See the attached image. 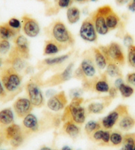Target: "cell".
I'll list each match as a JSON object with an SVG mask.
<instances>
[{
	"label": "cell",
	"instance_id": "484cf974",
	"mask_svg": "<svg viewBox=\"0 0 135 150\" xmlns=\"http://www.w3.org/2000/svg\"><path fill=\"white\" fill-rule=\"evenodd\" d=\"M22 132L21 130L20 126L17 125L13 124V125H9L8 127L6 129L5 135H6V138L7 139L11 141L12 139L15 138V137L19 135Z\"/></svg>",
	"mask_w": 135,
	"mask_h": 150
},
{
	"label": "cell",
	"instance_id": "7bdbcfd3",
	"mask_svg": "<svg viewBox=\"0 0 135 150\" xmlns=\"http://www.w3.org/2000/svg\"><path fill=\"white\" fill-rule=\"evenodd\" d=\"M82 93V91L81 89H76L72 90V91L70 93V95L72 98L78 97L80 96V95H81Z\"/></svg>",
	"mask_w": 135,
	"mask_h": 150
},
{
	"label": "cell",
	"instance_id": "f1b7e54d",
	"mask_svg": "<svg viewBox=\"0 0 135 150\" xmlns=\"http://www.w3.org/2000/svg\"><path fill=\"white\" fill-rule=\"evenodd\" d=\"M94 89L96 91L99 93H107L110 89L109 85L105 78L97 80L95 83Z\"/></svg>",
	"mask_w": 135,
	"mask_h": 150
},
{
	"label": "cell",
	"instance_id": "83f0119b",
	"mask_svg": "<svg viewBox=\"0 0 135 150\" xmlns=\"http://www.w3.org/2000/svg\"><path fill=\"white\" fill-rule=\"evenodd\" d=\"M64 130L69 136L72 138H76L78 136L80 132V129L74 123L68 121L64 125Z\"/></svg>",
	"mask_w": 135,
	"mask_h": 150
},
{
	"label": "cell",
	"instance_id": "e575fe53",
	"mask_svg": "<svg viewBox=\"0 0 135 150\" xmlns=\"http://www.w3.org/2000/svg\"><path fill=\"white\" fill-rule=\"evenodd\" d=\"M99 127H100L99 125L95 121L91 120L90 122H88L85 126V130L86 131V132L89 134L93 132V131L97 130Z\"/></svg>",
	"mask_w": 135,
	"mask_h": 150
},
{
	"label": "cell",
	"instance_id": "ee69618b",
	"mask_svg": "<svg viewBox=\"0 0 135 150\" xmlns=\"http://www.w3.org/2000/svg\"><path fill=\"white\" fill-rule=\"evenodd\" d=\"M6 96V89L4 87L3 84H2L1 79H0V98L3 99V98H5Z\"/></svg>",
	"mask_w": 135,
	"mask_h": 150
},
{
	"label": "cell",
	"instance_id": "1f68e13d",
	"mask_svg": "<svg viewBox=\"0 0 135 150\" xmlns=\"http://www.w3.org/2000/svg\"><path fill=\"white\" fill-rule=\"evenodd\" d=\"M105 106L101 103H92L88 105V110L90 113L99 114L102 112Z\"/></svg>",
	"mask_w": 135,
	"mask_h": 150
},
{
	"label": "cell",
	"instance_id": "f546056e",
	"mask_svg": "<svg viewBox=\"0 0 135 150\" xmlns=\"http://www.w3.org/2000/svg\"><path fill=\"white\" fill-rule=\"evenodd\" d=\"M119 92L121 93L122 96L124 98H129L131 97L134 93V89L131 85L125 84L124 83H122L117 89Z\"/></svg>",
	"mask_w": 135,
	"mask_h": 150
},
{
	"label": "cell",
	"instance_id": "e0dca14e",
	"mask_svg": "<svg viewBox=\"0 0 135 150\" xmlns=\"http://www.w3.org/2000/svg\"><path fill=\"white\" fill-rule=\"evenodd\" d=\"M81 17V11L78 7L76 6H70L67 9L66 19L69 24H76Z\"/></svg>",
	"mask_w": 135,
	"mask_h": 150
},
{
	"label": "cell",
	"instance_id": "db71d44e",
	"mask_svg": "<svg viewBox=\"0 0 135 150\" xmlns=\"http://www.w3.org/2000/svg\"><path fill=\"white\" fill-rule=\"evenodd\" d=\"M37 1H39V2H42V3H47L48 0H37Z\"/></svg>",
	"mask_w": 135,
	"mask_h": 150
},
{
	"label": "cell",
	"instance_id": "277c9868",
	"mask_svg": "<svg viewBox=\"0 0 135 150\" xmlns=\"http://www.w3.org/2000/svg\"><path fill=\"white\" fill-rule=\"evenodd\" d=\"M84 99L80 97L72 98V102L66 107L72 120L76 124H83L85 120V108L81 107Z\"/></svg>",
	"mask_w": 135,
	"mask_h": 150
},
{
	"label": "cell",
	"instance_id": "bcb514c9",
	"mask_svg": "<svg viewBox=\"0 0 135 150\" xmlns=\"http://www.w3.org/2000/svg\"><path fill=\"white\" fill-rule=\"evenodd\" d=\"M131 0H115L116 4L119 6H123L127 5Z\"/></svg>",
	"mask_w": 135,
	"mask_h": 150
},
{
	"label": "cell",
	"instance_id": "9f6ffc18",
	"mask_svg": "<svg viewBox=\"0 0 135 150\" xmlns=\"http://www.w3.org/2000/svg\"><path fill=\"white\" fill-rule=\"evenodd\" d=\"M88 1H92V2H97V1H99V0H88Z\"/></svg>",
	"mask_w": 135,
	"mask_h": 150
},
{
	"label": "cell",
	"instance_id": "6da1fadb",
	"mask_svg": "<svg viewBox=\"0 0 135 150\" xmlns=\"http://www.w3.org/2000/svg\"><path fill=\"white\" fill-rule=\"evenodd\" d=\"M49 39L53 40L64 49L74 45L75 39L73 35L66 25L60 21H56L47 28L46 31Z\"/></svg>",
	"mask_w": 135,
	"mask_h": 150
},
{
	"label": "cell",
	"instance_id": "c3c4849f",
	"mask_svg": "<svg viewBox=\"0 0 135 150\" xmlns=\"http://www.w3.org/2000/svg\"><path fill=\"white\" fill-rule=\"evenodd\" d=\"M127 8L131 12H135V4L131 1L127 4Z\"/></svg>",
	"mask_w": 135,
	"mask_h": 150
},
{
	"label": "cell",
	"instance_id": "4fadbf2b",
	"mask_svg": "<svg viewBox=\"0 0 135 150\" xmlns=\"http://www.w3.org/2000/svg\"><path fill=\"white\" fill-rule=\"evenodd\" d=\"M6 62L17 72L21 71L25 68L26 66L25 59L17 52L14 47L9 52V57L6 60Z\"/></svg>",
	"mask_w": 135,
	"mask_h": 150
},
{
	"label": "cell",
	"instance_id": "ab89813d",
	"mask_svg": "<svg viewBox=\"0 0 135 150\" xmlns=\"http://www.w3.org/2000/svg\"><path fill=\"white\" fill-rule=\"evenodd\" d=\"M23 141V134L22 133H21L20 134H19V135L15 137V138L12 139L10 141V143H11V145L12 146L17 147L18 146H19L20 145L22 144Z\"/></svg>",
	"mask_w": 135,
	"mask_h": 150
},
{
	"label": "cell",
	"instance_id": "11a10c76",
	"mask_svg": "<svg viewBox=\"0 0 135 150\" xmlns=\"http://www.w3.org/2000/svg\"><path fill=\"white\" fill-rule=\"evenodd\" d=\"M40 150H51L50 148H48V147H43L41 148Z\"/></svg>",
	"mask_w": 135,
	"mask_h": 150
},
{
	"label": "cell",
	"instance_id": "5bb4252c",
	"mask_svg": "<svg viewBox=\"0 0 135 150\" xmlns=\"http://www.w3.org/2000/svg\"><path fill=\"white\" fill-rule=\"evenodd\" d=\"M90 17L92 18L95 30L98 35H105L109 32L104 17L95 11L91 15Z\"/></svg>",
	"mask_w": 135,
	"mask_h": 150
},
{
	"label": "cell",
	"instance_id": "7402d4cb",
	"mask_svg": "<svg viewBox=\"0 0 135 150\" xmlns=\"http://www.w3.org/2000/svg\"><path fill=\"white\" fill-rule=\"evenodd\" d=\"M25 128L31 131H35L38 128V120L36 116L33 114H28L25 116L23 121Z\"/></svg>",
	"mask_w": 135,
	"mask_h": 150
},
{
	"label": "cell",
	"instance_id": "7c38bea8",
	"mask_svg": "<svg viewBox=\"0 0 135 150\" xmlns=\"http://www.w3.org/2000/svg\"><path fill=\"white\" fill-rule=\"evenodd\" d=\"M33 105L27 98H18L14 104V108L15 113L19 117H25L29 114L32 110Z\"/></svg>",
	"mask_w": 135,
	"mask_h": 150
},
{
	"label": "cell",
	"instance_id": "836d02e7",
	"mask_svg": "<svg viewBox=\"0 0 135 150\" xmlns=\"http://www.w3.org/2000/svg\"><path fill=\"white\" fill-rule=\"evenodd\" d=\"M11 49V45L8 40H0V54H6Z\"/></svg>",
	"mask_w": 135,
	"mask_h": 150
},
{
	"label": "cell",
	"instance_id": "7dc6e473",
	"mask_svg": "<svg viewBox=\"0 0 135 150\" xmlns=\"http://www.w3.org/2000/svg\"><path fill=\"white\" fill-rule=\"evenodd\" d=\"M109 93V95L111 97H115L117 96V89L115 87H111L110 88Z\"/></svg>",
	"mask_w": 135,
	"mask_h": 150
},
{
	"label": "cell",
	"instance_id": "9a60e30c",
	"mask_svg": "<svg viewBox=\"0 0 135 150\" xmlns=\"http://www.w3.org/2000/svg\"><path fill=\"white\" fill-rule=\"evenodd\" d=\"M93 61L94 59L91 56L85 57L82 59L80 68L85 77H92L95 76L96 69Z\"/></svg>",
	"mask_w": 135,
	"mask_h": 150
},
{
	"label": "cell",
	"instance_id": "d6986e66",
	"mask_svg": "<svg viewBox=\"0 0 135 150\" xmlns=\"http://www.w3.org/2000/svg\"><path fill=\"white\" fill-rule=\"evenodd\" d=\"M106 24L109 30H113L117 28L121 23V19L116 13L113 11L105 17Z\"/></svg>",
	"mask_w": 135,
	"mask_h": 150
},
{
	"label": "cell",
	"instance_id": "3957f363",
	"mask_svg": "<svg viewBox=\"0 0 135 150\" xmlns=\"http://www.w3.org/2000/svg\"><path fill=\"white\" fill-rule=\"evenodd\" d=\"M0 79L6 91L8 92L16 91L22 81V77L19 72L10 66L2 70Z\"/></svg>",
	"mask_w": 135,
	"mask_h": 150
},
{
	"label": "cell",
	"instance_id": "7a4b0ae2",
	"mask_svg": "<svg viewBox=\"0 0 135 150\" xmlns=\"http://www.w3.org/2000/svg\"><path fill=\"white\" fill-rule=\"evenodd\" d=\"M99 48L109 62H114L119 65H124L125 56L121 46L116 42H111L107 46H100Z\"/></svg>",
	"mask_w": 135,
	"mask_h": 150
},
{
	"label": "cell",
	"instance_id": "d590c367",
	"mask_svg": "<svg viewBox=\"0 0 135 150\" xmlns=\"http://www.w3.org/2000/svg\"><path fill=\"white\" fill-rule=\"evenodd\" d=\"M123 136H121V134L115 132L111 134L110 141L113 145L117 146V145L121 144L122 142H123Z\"/></svg>",
	"mask_w": 135,
	"mask_h": 150
},
{
	"label": "cell",
	"instance_id": "52a82bcc",
	"mask_svg": "<svg viewBox=\"0 0 135 150\" xmlns=\"http://www.w3.org/2000/svg\"><path fill=\"white\" fill-rule=\"evenodd\" d=\"M26 91L28 95V99L33 106L38 107L43 105V95L37 83L33 81L27 83L26 85Z\"/></svg>",
	"mask_w": 135,
	"mask_h": 150
},
{
	"label": "cell",
	"instance_id": "f5cc1de1",
	"mask_svg": "<svg viewBox=\"0 0 135 150\" xmlns=\"http://www.w3.org/2000/svg\"><path fill=\"white\" fill-rule=\"evenodd\" d=\"M3 64H4V60H3V59L0 58V69H1L2 65H3Z\"/></svg>",
	"mask_w": 135,
	"mask_h": 150
},
{
	"label": "cell",
	"instance_id": "44dd1931",
	"mask_svg": "<svg viewBox=\"0 0 135 150\" xmlns=\"http://www.w3.org/2000/svg\"><path fill=\"white\" fill-rule=\"evenodd\" d=\"M14 112L11 108H5L0 111V125H10L14 122Z\"/></svg>",
	"mask_w": 135,
	"mask_h": 150
},
{
	"label": "cell",
	"instance_id": "d4e9b609",
	"mask_svg": "<svg viewBox=\"0 0 135 150\" xmlns=\"http://www.w3.org/2000/svg\"><path fill=\"white\" fill-rule=\"evenodd\" d=\"M121 150H135V134H126L123 138Z\"/></svg>",
	"mask_w": 135,
	"mask_h": 150
},
{
	"label": "cell",
	"instance_id": "ac0fdd59",
	"mask_svg": "<svg viewBox=\"0 0 135 150\" xmlns=\"http://www.w3.org/2000/svg\"><path fill=\"white\" fill-rule=\"evenodd\" d=\"M93 59H94L95 63L97 68L99 69H104L106 68L107 65V59L101 52L99 48H93Z\"/></svg>",
	"mask_w": 135,
	"mask_h": 150
},
{
	"label": "cell",
	"instance_id": "816d5d0a",
	"mask_svg": "<svg viewBox=\"0 0 135 150\" xmlns=\"http://www.w3.org/2000/svg\"><path fill=\"white\" fill-rule=\"evenodd\" d=\"M62 150H72V149H71V148L70 147L66 146H64L63 147H62Z\"/></svg>",
	"mask_w": 135,
	"mask_h": 150
},
{
	"label": "cell",
	"instance_id": "f907efd6",
	"mask_svg": "<svg viewBox=\"0 0 135 150\" xmlns=\"http://www.w3.org/2000/svg\"><path fill=\"white\" fill-rule=\"evenodd\" d=\"M73 1H76L79 4H84V3H85V2L88 1V0H73Z\"/></svg>",
	"mask_w": 135,
	"mask_h": 150
},
{
	"label": "cell",
	"instance_id": "5b68a950",
	"mask_svg": "<svg viewBox=\"0 0 135 150\" xmlns=\"http://www.w3.org/2000/svg\"><path fill=\"white\" fill-rule=\"evenodd\" d=\"M79 35L83 40L87 42H95L98 38V34L96 32L92 18L85 19L82 23L80 28Z\"/></svg>",
	"mask_w": 135,
	"mask_h": 150
},
{
	"label": "cell",
	"instance_id": "9c48e42d",
	"mask_svg": "<svg viewBox=\"0 0 135 150\" xmlns=\"http://www.w3.org/2000/svg\"><path fill=\"white\" fill-rule=\"evenodd\" d=\"M14 48L23 58L28 59L30 57L29 43L27 38L23 35H17L14 38Z\"/></svg>",
	"mask_w": 135,
	"mask_h": 150
},
{
	"label": "cell",
	"instance_id": "f35d334b",
	"mask_svg": "<svg viewBox=\"0 0 135 150\" xmlns=\"http://www.w3.org/2000/svg\"><path fill=\"white\" fill-rule=\"evenodd\" d=\"M123 43L124 45L126 47H129L130 46L133 45L134 38L131 35H130L129 33H126L123 37Z\"/></svg>",
	"mask_w": 135,
	"mask_h": 150
},
{
	"label": "cell",
	"instance_id": "d6a6232c",
	"mask_svg": "<svg viewBox=\"0 0 135 150\" xmlns=\"http://www.w3.org/2000/svg\"><path fill=\"white\" fill-rule=\"evenodd\" d=\"M10 27L13 29L15 30V31H17L18 33L21 29L22 25H21V21L19 19H17L15 17H12L11 19H9L8 22L7 23Z\"/></svg>",
	"mask_w": 135,
	"mask_h": 150
},
{
	"label": "cell",
	"instance_id": "6f0895ef",
	"mask_svg": "<svg viewBox=\"0 0 135 150\" xmlns=\"http://www.w3.org/2000/svg\"><path fill=\"white\" fill-rule=\"evenodd\" d=\"M131 1L135 4V0H131Z\"/></svg>",
	"mask_w": 135,
	"mask_h": 150
},
{
	"label": "cell",
	"instance_id": "4316f807",
	"mask_svg": "<svg viewBox=\"0 0 135 150\" xmlns=\"http://www.w3.org/2000/svg\"><path fill=\"white\" fill-rule=\"evenodd\" d=\"M106 73L111 77H121L122 74L117 64L114 62H109L106 67Z\"/></svg>",
	"mask_w": 135,
	"mask_h": 150
},
{
	"label": "cell",
	"instance_id": "8d00e7d4",
	"mask_svg": "<svg viewBox=\"0 0 135 150\" xmlns=\"http://www.w3.org/2000/svg\"><path fill=\"white\" fill-rule=\"evenodd\" d=\"M113 11V9L110 6H109V5H105V6H103L99 7L95 11L97 12V13L100 14L101 15H102V16L105 17L106 15H107L109 13H110Z\"/></svg>",
	"mask_w": 135,
	"mask_h": 150
},
{
	"label": "cell",
	"instance_id": "ba28073f",
	"mask_svg": "<svg viewBox=\"0 0 135 150\" xmlns=\"http://www.w3.org/2000/svg\"><path fill=\"white\" fill-rule=\"evenodd\" d=\"M128 115V108L125 105H119L115 110L111 112L109 115L103 118L102 125L106 129H110L115 125L120 116Z\"/></svg>",
	"mask_w": 135,
	"mask_h": 150
},
{
	"label": "cell",
	"instance_id": "680465c9",
	"mask_svg": "<svg viewBox=\"0 0 135 150\" xmlns=\"http://www.w3.org/2000/svg\"><path fill=\"white\" fill-rule=\"evenodd\" d=\"M57 1H58V0H54V3H55V4H56V3L57 2Z\"/></svg>",
	"mask_w": 135,
	"mask_h": 150
},
{
	"label": "cell",
	"instance_id": "cb8c5ba5",
	"mask_svg": "<svg viewBox=\"0 0 135 150\" xmlns=\"http://www.w3.org/2000/svg\"><path fill=\"white\" fill-rule=\"evenodd\" d=\"M70 56V54H66L60 56L46 58L45 59H43L42 63L43 64H45V65H47V66L58 65V64H60L64 62L66 59L69 58Z\"/></svg>",
	"mask_w": 135,
	"mask_h": 150
},
{
	"label": "cell",
	"instance_id": "f6af8a7d",
	"mask_svg": "<svg viewBox=\"0 0 135 150\" xmlns=\"http://www.w3.org/2000/svg\"><path fill=\"white\" fill-rule=\"evenodd\" d=\"M110 133L108 131H104L102 137V140L105 143H108L110 141Z\"/></svg>",
	"mask_w": 135,
	"mask_h": 150
},
{
	"label": "cell",
	"instance_id": "4dcf8cb0",
	"mask_svg": "<svg viewBox=\"0 0 135 150\" xmlns=\"http://www.w3.org/2000/svg\"><path fill=\"white\" fill-rule=\"evenodd\" d=\"M127 62L129 65L135 69V45L127 48Z\"/></svg>",
	"mask_w": 135,
	"mask_h": 150
},
{
	"label": "cell",
	"instance_id": "8fae6325",
	"mask_svg": "<svg viewBox=\"0 0 135 150\" xmlns=\"http://www.w3.org/2000/svg\"><path fill=\"white\" fill-rule=\"evenodd\" d=\"M68 103V99L64 91H60L51 96L47 101V106L50 110L59 111L65 107Z\"/></svg>",
	"mask_w": 135,
	"mask_h": 150
},
{
	"label": "cell",
	"instance_id": "681fc988",
	"mask_svg": "<svg viewBox=\"0 0 135 150\" xmlns=\"http://www.w3.org/2000/svg\"><path fill=\"white\" fill-rule=\"evenodd\" d=\"M124 83V81H123V79H122L121 77H118V78L115 81V86L117 89H118V87L120 86L122 83Z\"/></svg>",
	"mask_w": 135,
	"mask_h": 150
},
{
	"label": "cell",
	"instance_id": "74e56055",
	"mask_svg": "<svg viewBox=\"0 0 135 150\" xmlns=\"http://www.w3.org/2000/svg\"><path fill=\"white\" fill-rule=\"evenodd\" d=\"M73 0H58L56 3V7H58V9H68L72 6Z\"/></svg>",
	"mask_w": 135,
	"mask_h": 150
},
{
	"label": "cell",
	"instance_id": "b9f144b4",
	"mask_svg": "<svg viewBox=\"0 0 135 150\" xmlns=\"http://www.w3.org/2000/svg\"><path fill=\"white\" fill-rule=\"evenodd\" d=\"M103 133H104V131L103 130H96L94 134H93V138H94L95 140H97V141L100 140V139H102Z\"/></svg>",
	"mask_w": 135,
	"mask_h": 150
},
{
	"label": "cell",
	"instance_id": "ffe728a7",
	"mask_svg": "<svg viewBox=\"0 0 135 150\" xmlns=\"http://www.w3.org/2000/svg\"><path fill=\"white\" fill-rule=\"evenodd\" d=\"M18 35V33L13 29L7 23L0 25V40H8L15 38Z\"/></svg>",
	"mask_w": 135,
	"mask_h": 150
},
{
	"label": "cell",
	"instance_id": "8992f818",
	"mask_svg": "<svg viewBox=\"0 0 135 150\" xmlns=\"http://www.w3.org/2000/svg\"><path fill=\"white\" fill-rule=\"evenodd\" d=\"M23 32L25 36L29 38H35L39 35L40 25L37 20L28 15H23L21 17Z\"/></svg>",
	"mask_w": 135,
	"mask_h": 150
},
{
	"label": "cell",
	"instance_id": "2e32d148",
	"mask_svg": "<svg viewBox=\"0 0 135 150\" xmlns=\"http://www.w3.org/2000/svg\"><path fill=\"white\" fill-rule=\"evenodd\" d=\"M64 48L58 43H57L53 40L48 39L45 41L44 46L43 54L44 55H54L58 53L59 52L64 50Z\"/></svg>",
	"mask_w": 135,
	"mask_h": 150
},
{
	"label": "cell",
	"instance_id": "60d3db41",
	"mask_svg": "<svg viewBox=\"0 0 135 150\" xmlns=\"http://www.w3.org/2000/svg\"><path fill=\"white\" fill-rule=\"evenodd\" d=\"M126 81L129 84L135 87V72L127 74L126 77Z\"/></svg>",
	"mask_w": 135,
	"mask_h": 150
},
{
	"label": "cell",
	"instance_id": "30bf717a",
	"mask_svg": "<svg viewBox=\"0 0 135 150\" xmlns=\"http://www.w3.org/2000/svg\"><path fill=\"white\" fill-rule=\"evenodd\" d=\"M74 64L70 63L69 64L66 68L64 69L63 71L58 74H56L51 77L48 81L45 83L46 85L48 86H54V85H58L61 83H64L65 81H68L71 78L72 71H73Z\"/></svg>",
	"mask_w": 135,
	"mask_h": 150
},
{
	"label": "cell",
	"instance_id": "603a6c76",
	"mask_svg": "<svg viewBox=\"0 0 135 150\" xmlns=\"http://www.w3.org/2000/svg\"><path fill=\"white\" fill-rule=\"evenodd\" d=\"M135 125V119L132 116L126 115L122 117L119 123V126L121 130L128 131L131 130Z\"/></svg>",
	"mask_w": 135,
	"mask_h": 150
}]
</instances>
